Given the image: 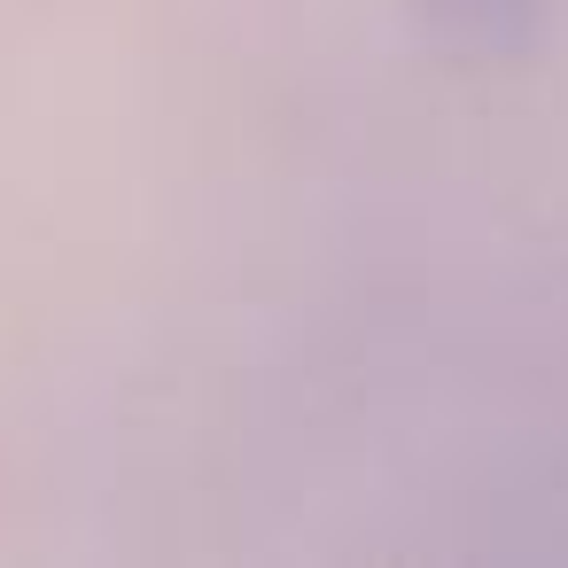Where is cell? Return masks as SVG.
I'll return each mask as SVG.
<instances>
[{
	"instance_id": "obj_1",
	"label": "cell",
	"mask_w": 568,
	"mask_h": 568,
	"mask_svg": "<svg viewBox=\"0 0 568 568\" xmlns=\"http://www.w3.org/2000/svg\"><path fill=\"white\" fill-rule=\"evenodd\" d=\"M436 24L459 40V48H483V55H521L537 32H545V9L552 0H428Z\"/></svg>"
}]
</instances>
